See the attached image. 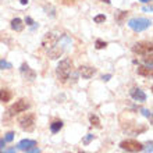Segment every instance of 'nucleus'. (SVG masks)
Segmentation results:
<instances>
[{"instance_id":"c756f323","label":"nucleus","mask_w":153,"mask_h":153,"mask_svg":"<svg viewBox=\"0 0 153 153\" xmlns=\"http://www.w3.org/2000/svg\"><path fill=\"white\" fill-rule=\"evenodd\" d=\"M139 1H142V3H148V1H152V0H139Z\"/></svg>"},{"instance_id":"9d476101","label":"nucleus","mask_w":153,"mask_h":153,"mask_svg":"<svg viewBox=\"0 0 153 153\" xmlns=\"http://www.w3.org/2000/svg\"><path fill=\"white\" fill-rule=\"evenodd\" d=\"M131 96H132L134 100L139 102V103H142V102L146 100V95L143 91H141V89H132L131 91Z\"/></svg>"},{"instance_id":"ddd939ff","label":"nucleus","mask_w":153,"mask_h":153,"mask_svg":"<svg viewBox=\"0 0 153 153\" xmlns=\"http://www.w3.org/2000/svg\"><path fill=\"white\" fill-rule=\"evenodd\" d=\"M11 29L17 31V32H21L24 29V22L21 18H13L11 20Z\"/></svg>"},{"instance_id":"1a4fd4ad","label":"nucleus","mask_w":153,"mask_h":153,"mask_svg":"<svg viewBox=\"0 0 153 153\" xmlns=\"http://www.w3.org/2000/svg\"><path fill=\"white\" fill-rule=\"evenodd\" d=\"M79 74H81L82 78L89 79V78H92V76L96 74V70L93 68V67H89V65H81L79 67Z\"/></svg>"},{"instance_id":"39448f33","label":"nucleus","mask_w":153,"mask_h":153,"mask_svg":"<svg viewBox=\"0 0 153 153\" xmlns=\"http://www.w3.org/2000/svg\"><path fill=\"white\" fill-rule=\"evenodd\" d=\"M132 50H134V53L142 54V56L152 54V42H139V43L134 45Z\"/></svg>"},{"instance_id":"0eeeda50","label":"nucleus","mask_w":153,"mask_h":153,"mask_svg":"<svg viewBox=\"0 0 153 153\" xmlns=\"http://www.w3.org/2000/svg\"><path fill=\"white\" fill-rule=\"evenodd\" d=\"M57 40H59V36H57L56 33L54 32H48L43 36V39H42V46L46 48V49H50L57 43Z\"/></svg>"},{"instance_id":"9b49d317","label":"nucleus","mask_w":153,"mask_h":153,"mask_svg":"<svg viewBox=\"0 0 153 153\" xmlns=\"http://www.w3.org/2000/svg\"><path fill=\"white\" fill-rule=\"evenodd\" d=\"M33 146H36V142L32 141V139H24L18 143V149L21 150H27V149H31Z\"/></svg>"},{"instance_id":"423d86ee","label":"nucleus","mask_w":153,"mask_h":153,"mask_svg":"<svg viewBox=\"0 0 153 153\" xmlns=\"http://www.w3.org/2000/svg\"><path fill=\"white\" fill-rule=\"evenodd\" d=\"M29 109V103L27 99H20L18 102H16L14 105L11 106V114H17V113H22V111H27Z\"/></svg>"},{"instance_id":"20e7f679","label":"nucleus","mask_w":153,"mask_h":153,"mask_svg":"<svg viewBox=\"0 0 153 153\" xmlns=\"http://www.w3.org/2000/svg\"><path fill=\"white\" fill-rule=\"evenodd\" d=\"M120 148H123L127 152H141L143 149L142 143H139L135 139H127V141H123L120 143Z\"/></svg>"},{"instance_id":"dca6fc26","label":"nucleus","mask_w":153,"mask_h":153,"mask_svg":"<svg viewBox=\"0 0 153 153\" xmlns=\"http://www.w3.org/2000/svg\"><path fill=\"white\" fill-rule=\"evenodd\" d=\"M61 128H63V123L61 121H53L52 124H50V131L53 134H57Z\"/></svg>"},{"instance_id":"aec40b11","label":"nucleus","mask_w":153,"mask_h":153,"mask_svg":"<svg viewBox=\"0 0 153 153\" xmlns=\"http://www.w3.org/2000/svg\"><path fill=\"white\" fill-rule=\"evenodd\" d=\"M95 45H96V49H103V48H106V46H107V43H106V42H103V40H100V39H97Z\"/></svg>"},{"instance_id":"2eb2a0df","label":"nucleus","mask_w":153,"mask_h":153,"mask_svg":"<svg viewBox=\"0 0 153 153\" xmlns=\"http://www.w3.org/2000/svg\"><path fill=\"white\" fill-rule=\"evenodd\" d=\"M137 71L142 76H152V67H148V65H139Z\"/></svg>"},{"instance_id":"393cba45","label":"nucleus","mask_w":153,"mask_h":153,"mask_svg":"<svg viewBox=\"0 0 153 153\" xmlns=\"http://www.w3.org/2000/svg\"><path fill=\"white\" fill-rule=\"evenodd\" d=\"M142 111H143V114H145V116H146V117H150V111H149V110H146V109H143V110H142Z\"/></svg>"},{"instance_id":"a878e982","label":"nucleus","mask_w":153,"mask_h":153,"mask_svg":"<svg viewBox=\"0 0 153 153\" xmlns=\"http://www.w3.org/2000/svg\"><path fill=\"white\" fill-rule=\"evenodd\" d=\"M25 22H28V25H32L33 24V21L29 18V17H27V20H25Z\"/></svg>"},{"instance_id":"412c9836","label":"nucleus","mask_w":153,"mask_h":153,"mask_svg":"<svg viewBox=\"0 0 153 153\" xmlns=\"http://www.w3.org/2000/svg\"><path fill=\"white\" fill-rule=\"evenodd\" d=\"M13 139H14V134L13 132H8L7 135H6V138H4V141L6 142H11Z\"/></svg>"},{"instance_id":"c85d7f7f","label":"nucleus","mask_w":153,"mask_h":153,"mask_svg":"<svg viewBox=\"0 0 153 153\" xmlns=\"http://www.w3.org/2000/svg\"><path fill=\"white\" fill-rule=\"evenodd\" d=\"M21 3H22V4H28V0H21Z\"/></svg>"},{"instance_id":"4be33fe9","label":"nucleus","mask_w":153,"mask_h":153,"mask_svg":"<svg viewBox=\"0 0 153 153\" xmlns=\"http://www.w3.org/2000/svg\"><path fill=\"white\" fill-rule=\"evenodd\" d=\"M92 139H93V135H92V134H88V137L84 139V143H85V145H88V143L92 141Z\"/></svg>"},{"instance_id":"f8f14e48","label":"nucleus","mask_w":153,"mask_h":153,"mask_svg":"<svg viewBox=\"0 0 153 153\" xmlns=\"http://www.w3.org/2000/svg\"><path fill=\"white\" fill-rule=\"evenodd\" d=\"M61 54H63V48H60V46H59V48H54V46H53V48L49 49V57H50L52 60L59 59Z\"/></svg>"},{"instance_id":"7ed1b4c3","label":"nucleus","mask_w":153,"mask_h":153,"mask_svg":"<svg viewBox=\"0 0 153 153\" xmlns=\"http://www.w3.org/2000/svg\"><path fill=\"white\" fill-rule=\"evenodd\" d=\"M35 114L29 113V114H25V116H22L18 120V124H20V127L24 131H27V132H32L33 129H35Z\"/></svg>"},{"instance_id":"6e6552de","label":"nucleus","mask_w":153,"mask_h":153,"mask_svg":"<svg viewBox=\"0 0 153 153\" xmlns=\"http://www.w3.org/2000/svg\"><path fill=\"white\" fill-rule=\"evenodd\" d=\"M21 75L24 76L25 81H29V82H32V81L36 78L35 71H33L32 68H29L28 64H22V65H21Z\"/></svg>"},{"instance_id":"4468645a","label":"nucleus","mask_w":153,"mask_h":153,"mask_svg":"<svg viewBox=\"0 0 153 153\" xmlns=\"http://www.w3.org/2000/svg\"><path fill=\"white\" fill-rule=\"evenodd\" d=\"M11 97H13L11 91H8V89H1V91H0V102L7 103V102L11 100Z\"/></svg>"},{"instance_id":"f03ea898","label":"nucleus","mask_w":153,"mask_h":153,"mask_svg":"<svg viewBox=\"0 0 153 153\" xmlns=\"http://www.w3.org/2000/svg\"><path fill=\"white\" fill-rule=\"evenodd\" d=\"M150 20L148 18H131L128 21V27L135 32H141V31H145L150 27Z\"/></svg>"},{"instance_id":"f257e3e1","label":"nucleus","mask_w":153,"mask_h":153,"mask_svg":"<svg viewBox=\"0 0 153 153\" xmlns=\"http://www.w3.org/2000/svg\"><path fill=\"white\" fill-rule=\"evenodd\" d=\"M71 68H73V61L70 59H64L59 63L56 68V75H57V79L60 82H67V79L70 78V74H71Z\"/></svg>"},{"instance_id":"6ab92c4d","label":"nucleus","mask_w":153,"mask_h":153,"mask_svg":"<svg viewBox=\"0 0 153 153\" xmlns=\"http://www.w3.org/2000/svg\"><path fill=\"white\" fill-rule=\"evenodd\" d=\"M93 21H95L96 24H102V22H105V21H106V16H103V14H99V16H96L95 18H93Z\"/></svg>"},{"instance_id":"a211bd4d","label":"nucleus","mask_w":153,"mask_h":153,"mask_svg":"<svg viewBox=\"0 0 153 153\" xmlns=\"http://www.w3.org/2000/svg\"><path fill=\"white\" fill-rule=\"evenodd\" d=\"M11 68V64L6 60H0V70H8Z\"/></svg>"},{"instance_id":"f3484780","label":"nucleus","mask_w":153,"mask_h":153,"mask_svg":"<svg viewBox=\"0 0 153 153\" xmlns=\"http://www.w3.org/2000/svg\"><path fill=\"white\" fill-rule=\"evenodd\" d=\"M89 121H91V124H92V125H95V127H99V128H100V120L97 118V116L92 114V116L89 117Z\"/></svg>"},{"instance_id":"5701e85b","label":"nucleus","mask_w":153,"mask_h":153,"mask_svg":"<svg viewBox=\"0 0 153 153\" xmlns=\"http://www.w3.org/2000/svg\"><path fill=\"white\" fill-rule=\"evenodd\" d=\"M27 153H40V150L38 149V148H31V149H28Z\"/></svg>"},{"instance_id":"b1692460","label":"nucleus","mask_w":153,"mask_h":153,"mask_svg":"<svg viewBox=\"0 0 153 153\" xmlns=\"http://www.w3.org/2000/svg\"><path fill=\"white\" fill-rule=\"evenodd\" d=\"M110 78H111V75H110V74H107V75H103V76H102V79H103V81H109Z\"/></svg>"},{"instance_id":"cd10ccee","label":"nucleus","mask_w":153,"mask_h":153,"mask_svg":"<svg viewBox=\"0 0 153 153\" xmlns=\"http://www.w3.org/2000/svg\"><path fill=\"white\" fill-rule=\"evenodd\" d=\"M6 153H16V150H14V149H8Z\"/></svg>"},{"instance_id":"bb28decb","label":"nucleus","mask_w":153,"mask_h":153,"mask_svg":"<svg viewBox=\"0 0 153 153\" xmlns=\"http://www.w3.org/2000/svg\"><path fill=\"white\" fill-rule=\"evenodd\" d=\"M97 1H102V3H106V4H110V0H97Z\"/></svg>"}]
</instances>
